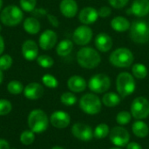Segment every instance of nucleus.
I'll return each instance as SVG.
<instances>
[{"mask_svg":"<svg viewBox=\"0 0 149 149\" xmlns=\"http://www.w3.org/2000/svg\"><path fill=\"white\" fill-rule=\"evenodd\" d=\"M134 59V58L133 52L129 49L125 47L116 49L111 53L109 57L110 63L113 66L120 67V68L129 67L133 64Z\"/></svg>","mask_w":149,"mask_h":149,"instance_id":"nucleus-3","label":"nucleus"},{"mask_svg":"<svg viewBox=\"0 0 149 149\" xmlns=\"http://www.w3.org/2000/svg\"><path fill=\"white\" fill-rule=\"evenodd\" d=\"M132 114L127 111L120 112L116 116V121L119 125H127L131 121Z\"/></svg>","mask_w":149,"mask_h":149,"instance_id":"nucleus-34","label":"nucleus"},{"mask_svg":"<svg viewBox=\"0 0 149 149\" xmlns=\"http://www.w3.org/2000/svg\"><path fill=\"white\" fill-rule=\"evenodd\" d=\"M135 80L134 76L128 72H121L118 75L116 79L117 91L122 98L131 95L135 90Z\"/></svg>","mask_w":149,"mask_h":149,"instance_id":"nucleus-6","label":"nucleus"},{"mask_svg":"<svg viewBox=\"0 0 149 149\" xmlns=\"http://www.w3.org/2000/svg\"><path fill=\"white\" fill-rule=\"evenodd\" d=\"M131 114L136 120H143L149 116V101L145 97H137L131 105Z\"/></svg>","mask_w":149,"mask_h":149,"instance_id":"nucleus-9","label":"nucleus"},{"mask_svg":"<svg viewBox=\"0 0 149 149\" xmlns=\"http://www.w3.org/2000/svg\"><path fill=\"white\" fill-rule=\"evenodd\" d=\"M110 149H120V148H110Z\"/></svg>","mask_w":149,"mask_h":149,"instance_id":"nucleus-47","label":"nucleus"},{"mask_svg":"<svg viewBox=\"0 0 149 149\" xmlns=\"http://www.w3.org/2000/svg\"><path fill=\"white\" fill-rule=\"evenodd\" d=\"M3 51H4V40H3V37L0 35V56L2 55Z\"/></svg>","mask_w":149,"mask_h":149,"instance_id":"nucleus-43","label":"nucleus"},{"mask_svg":"<svg viewBox=\"0 0 149 149\" xmlns=\"http://www.w3.org/2000/svg\"><path fill=\"white\" fill-rule=\"evenodd\" d=\"M102 102L106 107H113L120 104V96L115 93H107L102 98Z\"/></svg>","mask_w":149,"mask_h":149,"instance_id":"nucleus-26","label":"nucleus"},{"mask_svg":"<svg viewBox=\"0 0 149 149\" xmlns=\"http://www.w3.org/2000/svg\"><path fill=\"white\" fill-rule=\"evenodd\" d=\"M111 26H112L113 30H114L118 32H124L130 29L131 24L126 17L118 16L112 19Z\"/></svg>","mask_w":149,"mask_h":149,"instance_id":"nucleus-22","label":"nucleus"},{"mask_svg":"<svg viewBox=\"0 0 149 149\" xmlns=\"http://www.w3.org/2000/svg\"><path fill=\"white\" fill-rule=\"evenodd\" d=\"M48 18H49V20H50V23H51L53 26L57 27V26L58 25V19H57L56 17H54V16H52V15H48Z\"/></svg>","mask_w":149,"mask_h":149,"instance_id":"nucleus-41","label":"nucleus"},{"mask_svg":"<svg viewBox=\"0 0 149 149\" xmlns=\"http://www.w3.org/2000/svg\"><path fill=\"white\" fill-rule=\"evenodd\" d=\"M110 78L104 73H98L93 75L88 82L89 89L95 93H103L107 92L110 88Z\"/></svg>","mask_w":149,"mask_h":149,"instance_id":"nucleus-8","label":"nucleus"},{"mask_svg":"<svg viewBox=\"0 0 149 149\" xmlns=\"http://www.w3.org/2000/svg\"><path fill=\"white\" fill-rule=\"evenodd\" d=\"M130 38L137 44H145L149 40V25L144 20H135L130 26Z\"/></svg>","mask_w":149,"mask_h":149,"instance_id":"nucleus-5","label":"nucleus"},{"mask_svg":"<svg viewBox=\"0 0 149 149\" xmlns=\"http://www.w3.org/2000/svg\"><path fill=\"white\" fill-rule=\"evenodd\" d=\"M0 149H10V144L6 140L0 139Z\"/></svg>","mask_w":149,"mask_h":149,"instance_id":"nucleus-40","label":"nucleus"},{"mask_svg":"<svg viewBox=\"0 0 149 149\" xmlns=\"http://www.w3.org/2000/svg\"><path fill=\"white\" fill-rule=\"evenodd\" d=\"M12 58L9 54H3L0 56V70L6 71L12 65Z\"/></svg>","mask_w":149,"mask_h":149,"instance_id":"nucleus-35","label":"nucleus"},{"mask_svg":"<svg viewBox=\"0 0 149 149\" xmlns=\"http://www.w3.org/2000/svg\"><path fill=\"white\" fill-rule=\"evenodd\" d=\"M44 94V87L41 84L32 82L24 88V95L26 99L35 100L40 99Z\"/></svg>","mask_w":149,"mask_h":149,"instance_id":"nucleus-15","label":"nucleus"},{"mask_svg":"<svg viewBox=\"0 0 149 149\" xmlns=\"http://www.w3.org/2000/svg\"><path fill=\"white\" fill-rule=\"evenodd\" d=\"M60 12L65 17H73L78 12V4L75 0H62L59 4Z\"/></svg>","mask_w":149,"mask_h":149,"instance_id":"nucleus-18","label":"nucleus"},{"mask_svg":"<svg viewBox=\"0 0 149 149\" xmlns=\"http://www.w3.org/2000/svg\"><path fill=\"white\" fill-rule=\"evenodd\" d=\"M127 149H142V148L136 142H130L127 145Z\"/></svg>","mask_w":149,"mask_h":149,"instance_id":"nucleus-42","label":"nucleus"},{"mask_svg":"<svg viewBox=\"0 0 149 149\" xmlns=\"http://www.w3.org/2000/svg\"><path fill=\"white\" fill-rule=\"evenodd\" d=\"M2 6H3V0H0V10L2 8Z\"/></svg>","mask_w":149,"mask_h":149,"instance_id":"nucleus-46","label":"nucleus"},{"mask_svg":"<svg viewBox=\"0 0 149 149\" xmlns=\"http://www.w3.org/2000/svg\"><path fill=\"white\" fill-rule=\"evenodd\" d=\"M67 86L73 93H81L86 88V81L81 76L73 75L68 79Z\"/></svg>","mask_w":149,"mask_h":149,"instance_id":"nucleus-21","label":"nucleus"},{"mask_svg":"<svg viewBox=\"0 0 149 149\" xmlns=\"http://www.w3.org/2000/svg\"><path fill=\"white\" fill-rule=\"evenodd\" d=\"M132 72H133L134 77H135L136 79H145L148 76V68L143 64H135V65H134L133 68H132Z\"/></svg>","mask_w":149,"mask_h":149,"instance_id":"nucleus-27","label":"nucleus"},{"mask_svg":"<svg viewBox=\"0 0 149 149\" xmlns=\"http://www.w3.org/2000/svg\"><path fill=\"white\" fill-rule=\"evenodd\" d=\"M60 101L62 102V104H64L65 106H72L77 102V97L70 92H66L64 93L61 96H60Z\"/></svg>","mask_w":149,"mask_h":149,"instance_id":"nucleus-32","label":"nucleus"},{"mask_svg":"<svg viewBox=\"0 0 149 149\" xmlns=\"http://www.w3.org/2000/svg\"><path fill=\"white\" fill-rule=\"evenodd\" d=\"M1 30H2V27H1V25H0V31H1Z\"/></svg>","mask_w":149,"mask_h":149,"instance_id":"nucleus-48","label":"nucleus"},{"mask_svg":"<svg viewBox=\"0 0 149 149\" xmlns=\"http://www.w3.org/2000/svg\"><path fill=\"white\" fill-rule=\"evenodd\" d=\"M72 134L75 138L83 141H91L93 137V128L90 126L81 122L73 124L72 127Z\"/></svg>","mask_w":149,"mask_h":149,"instance_id":"nucleus-12","label":"nucleus"},{"mask_svg":"<svg viewBox=\"0 0 149 149\" xmlns=\"http://www.w3.org/2000/svg\"><path fill=\"white\" fill-rule=\"evenodd\" d=\"M73 49V44L69 39H64L59 42V44L57 45L56 52L57 54L60 57H65L69 55Z\"/></svg>","mask_w":149,"mask_h":149,"instance_id":"nucleus-25","label":"nucleus"},{"mask_svg":"<svg viewBox=\"0 0 149 149\" xmlns=\"http://www.w3.org/2000/svg\"><path fill=\"white\" fill-rule=\"evenodd\" d=\"M95 45L97 49L102 52L110 51L113 47V39L107 33H100L95 38Z\"/></svg>","mask_w":149,"mask_h":149,"instance_id":"nucleus-19","label":"nucleus"},{"mask_svg":"<svg viewBox=\"0 0 149 149\" xmlns=\"http://www.w3.org/2000/svg\"><path fill=\"white\" fill-rule=\"evenodd\" d=\"M79 107L87 114H97L101 111V101L97 95L93 93H86L81 97L79 100Z\"/></svg>","mask_w":149,"mask_h":149,"instance_id":"nucleus-7","label":"nucleus"},{"mask_svg":"<svg viewBox=\"0 0 149 149\" xmlns=\"http://www.w3.org/2000/svg\"><path fill=\"white\" fill-rule=\"evenodd\" d=\"M22 54L28 61L36 59L38 56V46L36 42L31 39L25 40L22 45Z\"/></svg>","mask_w":149,"mask_h":149,"instance_id":"nucleus-16","label":"nucleus"},{"mask_svg":"<svg viewBox=\"0 0 149 149\" xmlns=\"http://www.w3.org/2000/svg\"><path fill=\"white\" fill-rule=\"evenodd\" d=\"M52 149H65V148H63L62 147H58V146H55V147H53V148H52Z\"/></svg>","mask_w":149,"mask_h":149,"instance_id":"nucleus-45","label":"nucleus"},{"mask_svg":"<svg viewBox=\"0 0 149 149\" xmlns=\"http://www.w3.org/2000/svg\"><path fill=\"white\" fill-rule=\"evenodd\" d=\"M50 123L52 127L58 129H64L67 127L71 122L70 115L64 111H56L50 116Z\"/></svg>","mask_w":149,"mask_h":149,"instance_id":"nucleus-13","label":"nucleus"},{"mask_svg":"<svg viewBox=\"0 0 149 149\" xmlns=\"http://www.w3.org/2000/svg\"><path fill=\"white\" fill-rule=\"evenodd\" d=\"M20 7L23 10L27 12H31L35 10L37 0H20Z\"/></svg>","mask_w":149,"mask_h":149,"instance_id":"nucleus-37","label":"nucleus"},{"mask_svg":"<svg viewBox=\"0 0 149 149\" xmlns=\"http://www.w3.org/2000/svg\"><path fill=\"white\" fill-rule=\"evenodd\" d=\"M112 143L117 147H126L129 143L130 134L128 131L121 127H114L109 133Z\"/></svg>","mask_w":149,"mask_h":149,"instance_id":"nucleus-10","label":"nucleus"},{"mask_svg":"<svg viewBox=\"0 0 149 149\" xmlns=\"http://www.w3.org/2000/svg\"><path fill=\"white\" fill-rule=\"evenodd\" d=\"M3 71L0 70V85L2 84L3 82Z\"/></svg>","mask_w":149,"mask_h":149,"instance_id":"nucleus-44","label":"nucleus"},{"mask_svg":"<svg viewBox=\"0 0 149 149\" xmlns=\"http://www.w3.org/2000/svg\"><path fill=\"white\" fill-rule=\"evenodd\" d=\"M77 61L83 68L93 69L100 65L101 58L95 49L92 47H83L77 53Z\"/></svg>","mask_w":149,"mask_h":149,"instance_id":"nucleus-2","label":"nucleus"},{"mask_svg":"<svg viewBox=\"0 0 149 149\" xmlns=\"http://www.w3.org/2000/svg\"><path fill=\"white\" fill-rule=\"evenodd\" d=\"M20 142L24 146L31 145L35 141V133L31 130H25L20 135Z\"/></svg>","mask_w":149,"mask_h":149,"instance_id":"nucleus-30","label":"nucleus"},{"mask_svg":"<svg viewBox=\"0 0 149 149\" xmlns=\"http://www.w3.org/2000/svg\"><path fill=\"white\" fill-rule=\"evenodd\" d=\"M42 82L46 87L52 88V89L56 88L58 86V79L52 74H45L42 77Z\"/></svg>","mask_w":149,"mask_h":149,"instance_id":"nucleus-31","label":"nucleus"},{"mask_svg":"<svg viewBox=\"0 0 149 149\" xmlns=\"http://www.w3.org/2000/svg\"><path fill=\"white\" fill-rule=\"evenodd\" d=\"M132 130L134 134L138 138H145L148 136L149 133L148 126L140 120H138L133 124Z\"/></svg>","mask_w":149,"mask_h":149,"instance_id":"nucleus-24","label":"nucleus"},{"mask_svg":"<svg viewBox=\"0 0 149 149\" xmlns=\"http://www.w3.org/2000/svg\"><path fill=\"white\" fill-rule=\"evenodd\" d=\"M12 110L11 103L5 99H0V116H5L9 114Z\"/></svg>","mask_w":149,"mask_h":149,"instance_id":"nucleus-36","label":"nucleus"},{"mask_svg":"<svg viewBox=\"0 0 149 149\" xmlns=\"http://www.w3.org/2000/svg\"><path fill=\"white\" fill-rule=\"evenodd\" d=\"M24 17L22 10L17 5H8L0 13V20L6 26H16L21 23Z\"/></svg>","mask_w":149,"mask_h":149,"instance_id":"nucleus-4","label":"nucleus"},{"mask_svg":"<svg viewBox=\"0 0 149 149\" xmlns=\"http://www.w3.org/2000/svg\"><path fill=\"white\" fill-rule=\"evenodd\" d=\"M93 38V31L87 25L79 26L73 32V42L78 45H86L91 42Z\"/></svg>","mask_w":149,"mask_h":149,"instance_id":"nucleus-11","label":"nucleus"},{"mask_svg":"<svg viewBox=\"0 0 149 149\" xmlns=\"http://www.w3.org/2000/svg\"><path fill=\"white\" fill-rule=\"evenodd\" d=\"M98 13H99V17H109L112 13V10L110 9V7H107V6H102L99 10H98Z\"/></svg>","mask_w":149,"mask_h":149,"instance_id":"nucleus-39","label":"nucleus"},{"mask_svg":"<svg viewBox=\"0 0 149 149\" xmlns=\"http://www.w3.org/2000/svg\"><path fill=\"white\" fill-rule=\"evenodd\" d=\"M131 11L139 17L147 16L149 13V0H134L131 6Z\"/></svg>","mask_w":149,"mask_h":149,"instance_id":"nucleus-20","label":"nucleus"},{"mask_svg":"<svg viewBox=\"0 0 149 149\" xmlns=\"http://www.w3.org/2000/svg\"><path fill=\"white\" fill-rule=\"evenodd\" d=\"M129 0H108L110 5L115 9H121L125 7Z\"/></svg>","mask_w":149,"mask_h":149,"instance_id":"nucleus-38","label":"nucleus"},{"mask_svg":"<svg viewBox=\"0 0 149 149\" xmlns=\"http://www.w3.org/2000/svg\"><path fill=\"white\" fill-rule=\"evenodd\" d=\"M58 40L57 33L52 30H46L38 38V44L41 49L47 51L52 49Z\"/></svg>","mask_w":149,"mask_h":149,"instance_id":"nucleus-14","label":"nucleus"},{"mask_svg":"<svg viewBox=\"0 0 149 149\" xmlns=\"http://www.w3.org/2000/svg\"><path fill=\"white\" fill-rule=\"evenodd\" d=\"M110 131H109V127L107 124H100L98 125L94 131H93V137H95L96 139H105L108 134H109Z\"/></svg>","mask_w":149,"mask_h":149,"instance_id":"nucleus-29","label":"nucleus"},{"mask_svg":"<svg viewBox=\"0 0 149 149\" xmlns=\"http://www.w3.org/2000/svg\"><path fill=\"white\" fill-rule=\"evenodd\" d=\"M24 86L18 80H11L7 85V90L10 94L18 95L22 92H24Z\"/></svg>","mask_w":149,"mask_h":149,"instance_id":"nucleus-28","label":"nucleus"},{"mask_svg":"<svg viewBox=\"0 0 149 149\" xmlns=\"http://www.w3.org/2000/svg\"><path fill=\"white\" fill-rule=\"evenodd\" d=\"M27 123L30 130L35 134H41L47 130L50 120L45 112L41 109H34L29 113Z\"/></svg>","mask_w":149,"mask_h":149,"instance_id":"nucleus-1","label":"nucleus"},{"mask_svg":"<svg viewBox=\"0 0 149 149\" xmlns=\"http://www.w3.org/2000/svg\"><path fill=\"white\" fill-rule=\"evenodd\" d=\"M98 17H99L98 10L93 7H85L80 10L79 14V21L86 25L95 23Z\"/></svg>","mask_w":149,"mask_h":149,"instance_id":"nucleus-17","label":"nucleus"},{"mask_svg":"<svg viewBox=\"0 0 149 149\" xmlns=\"http://www.w3.org/2000/svg\"><path fill=\"white\" fill-rule=\"evenodd\" d=\"M23 26H24V30L29 33V34H31V35H34V34H38L40 31V23L39 21L35 18V17H27L24 21V24H23Z\"/></svg>","mask_w":149,"mask_h":149,"instance_id":"nucleus-23","label":"nucleus"},{"mask_svg":"<svg viewBox=\"0 0 149 149\" xmlns=\"http://www.w3.org/2000/svg\"><path fill=\"white\" fill-rule=\"evenodd\" d=\"M37 62L39 66L43 68H50L53 65L54 60L48 55H40L37 58Z\"/></svg>","mask_w":149,"mask_h":149,"instance_id":"nucleus-33","label":"nucleus"}]
</instances>
